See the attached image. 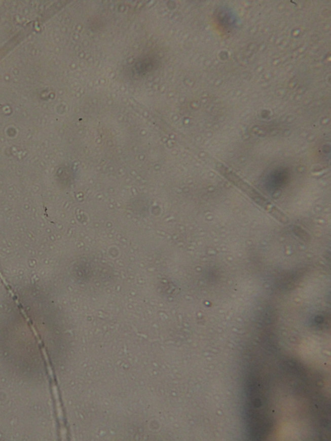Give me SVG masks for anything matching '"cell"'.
I'll list each match as a JSON object with an SVG mask.
<instances>
[{"mask_svg":"<svg viewBox=\"0 0 331 441\" xmlns=\"http://www.w3.org/2000/svg\"><path fill=\"white\" fill-rule=\"evenodd\" d=\"M220 172L226 177L227 179L231 180L232 183H234L236 186L241 189L242 191L245 192L258 205L262 206V207L265 208V209L268 210L277 219L280 220L282 223L285 222L286 219L285 215H284L280 211L277 209L274 206L271 205L264 197L261 196L252 187H251L249 185H248L244 180L240 179L238 175L234 174L229 169L225 168H223L222 170H220Z\"/></svg>","mask_w":331,"mask_h":441,"instance_id":"obj_1","label":"cell"},{"mask_svg":"<svg viewBox=\"0 0 331 441\" xmlns=\"http://www.w3.org/2000/svg\"><path fill=\"white\" fill-rule=\"evenodd\" d=\"M295 233L297 234V235L299 236L300 238L304 239L305 241H307V239H309V236L308 234L306 233V232H305L304 230L301 228H299V227H296L295 230Z\"/></svg>","mask_w":331,"mask_h":441,"instance_id":"obj_2","label":"cell"}]
</instances>
